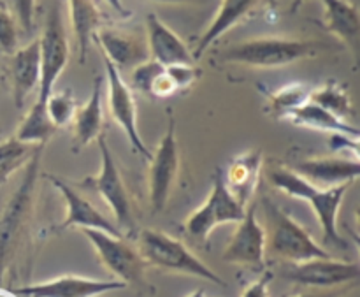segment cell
I'll return each instance as SVG.
<instances>
[{
  "label": "cell",
  "mask_w": 360,
  "mask_h": 297,
  "mask_svg": "<svg viewBox=\"0 0 360 297\" xmlns=\"http://www.w3.org/2000/svg\"><path fill=\"white\" fill-rule=\"evenodd\" d=\"M323 49H329V44L311 39L257 37L225 48L220 53V60L255 69H274L315 56Z\"/></svg>",
  "instance_id": "cell-1"
},
{
  "label": "cell",
  "mask_w": 360,
  "mask_h": 297,
  "mask_svg": "<svg viewBox=\"0 0 360 297\" xmlns=\"http://www.w3.org/2000/svg\"><path fill=\"white\" fill-rule=\"evenodd\" d=\"M139 255L148 266L171 273L188 274V277L202 278L214 285H225L224 278L218 277L210 266L197 259L181 241L174 239L165 232L146 229L139 234Z\"/></svg>",
  "instance_id": "cell-2"
},
{
  "label": "cell",
  "mask_w": 360,
  "mask_h": 297,
  "mask_svg": "<svg viewBox=\"0 0 360 297\" xmlns=\"http://www.w3.org/2000/svg\"><path fill=\"white\" fill-rule=\"evenodd\" d=\"M264 204H266L267 222H269V239H266V245H269L274 255L288 260L290 264L330 257V253L316 245L306 229L299 225L290 215L280 210L269 199H266Z\"/></svg>",
  "instance_id": "cell-3"
},
{
  "label": "cell",
  "mask_w": 360,
  "mask_h": 297,
  "mask_svg": "<svg viewBox=\"0 0 360 297\" xmlns=\"http://www.w3.org/2000/svg\"><path fill=\"white\" fill-rule=\"evenodd\" d=\"M41 46V81H39L37 101L46 102L55 84L69 63V39H67L65 21L58 0L49 6L46 14L44 30L39 37Z\"/></svg>",
  "instance_id": "cell-4"
},
{
  "label": "cell",
  "mask_w": 360,
  "mask_h": 297,
  "mask_svg": "<svg viewBox=\"0 0 360 297\" xmlns=\"http://www.w3.org/2000/svg\"><path fill=\"white\" fill-rule=\"evenodd\" d=\"M245 213L246 208L241 206L239 201L232 196L225 185L224 175L220 169H217L210 197L186 218L185 229L192 238L204 241L218 225L241 222Z\"/></svg>",
  "instance_id": "cell-5"
},
{
  "label": "cell",
  "mask_w": 360,
  "mask_h": 297,
  "mask_svg": "<svg viewBox=\"0 0 360 297\" xmlns=\"http://www.w3.org/2000/svg\"><path fill=\"white\" fill-rule=\"evenodd\" d=\"M179 171V148L176 139V118L169 111V123L150 158V203L155 213L167 206L169 196Z\"/></svg>",
  "instance_id": "cell-6"
},
{
  "label": "cell",
  "mask_w": 360,
  "mask_h": 297,
  "mask_svg": "<svg viewBox=\"0 0 360 297\" xmlns=\"http://www.w3.org/2000/svg\"><path fill=\"white\" fill-rule=\"evenodd\" d=\"M81 231L91 243L105 270L111 271L120 282H125L127 285L141 282L146 264L141 259L139 252L127 245L123 238L108 234L98 229H81Z\"/></svg>",
  "instance_id": "cell-7"
},
{
  "label": "cell",
  "mask_w": 360,
  "mask_h": 297,
  "mask_svg": "<svg viewBox=\"0 0 360 297\" xmlns=\"http://www.w3.org/2000/svg\"><path fill=\"white\" fill-rule=\"evenodd\" d=\"M98 150H101V171H98L97 178L91 179V185L97 190L98 196L104 199V203L111 208L112 215H115L118 229H125V231H134V218L132 210H130V199L127 194L125 183H123L120 169L116 165L115 157H112L109 144L105 141V136L102 134L97 139Z\"/></svg>",
  "instance_id": "cell-8"
},
{
  "label": "cell",
  "mask_w": 360,
  "mask_h": 297,
  "mask_svg": "<svg viewBox=\"0 0 360 297\" xmlns=\"http://www.w3.org/2000/svg\"><path fill=\"white\" fill-rule=\"evenodd\" d=\"M105 76H108V102L109 111H111L112 120L123 129V132L129 137L134 150L144 158H151V151L144 144L141 137L139 129H137V108L136 99H134L132 90L125 80L122 77V70L116 69L111 62L104 56Z\"/></svg>",
  "instance_id": "cell-9"
},
{
  "label": "cell",
  "mask_w": 360,
  "mask_h": 297,
  "mask_svg": "<svg viewBox=\"0 0 360 297\" xmlns=\"http://www.w3.org/2000/svg\"><path fill=\"white\" fill-rule=\"evenodd\" d=\"M44 144H39L34 151H32V158L27 165L23 179H21L20 187L11 197L9 204H7L6 211H4L2 218H0V266L6 257L7 250H9L11 241L16 236L18 229H20L21 222H23L25 213H27L28 206H30L32 194H34L35 179H37L39 168H41V157Z\"/></svg>",
  "instance_id": "cell-10"
},
{
  "label": "cell",
  "mask_w": 360,
  "mask_h": 297,
  "mask_svg": "<svg viewBox=\"0 0 360 297\" xmlns=\"http://www.w3.org/2000/svg\"><path fill=\"white\" fill-rule=\"evenodd\" d=\"M359 274L357 263H345L327 257V259H311L306 263L292 264L283 277L306 287H338V285L357 282Z\"/></svg>",
  "instance_id": "cell-11"
},
{
  "label": "cell",
  "mask_w": 360,
  "mask_h": 297,
  "mask_svg": "<svg viewBox=\"0 0 360 297\" xmlns=\"http://www.w3.org/2000/svg\"><path fill=\"white\" fill-rule=\"evenodd\" d=\"M239 227L224 250L221 259L229 264L262 267L266 257V231L257 220L255 208L246 210L245 217L238 222Z\"/></svg>",
  "instance_id": "cell-12"
},
{
  "label": "cell",
  "mask_w": 360,
  "mask_h": 297,
  "mask_svg": "<svg viewBox=\"0 0 360 297\" xmlns=\"http://www.w3.org/2000/svg\"><path fill=\"white\" fill-rule=\"evenodd\" d=\"M125 287V282L120 280H94V278L67 274V277H58L55 280L18 289L14 291V294L25 297H97L105 292L122 291Z\"/></svg>",
  "instance_id": "cell-13"
},
{
  "label": "cell",
  "mask_w": 360,
  "mask_h": 297,
  "mask_svg": "<svg viewBox=\"0 0 360 297\" xmlns=\"http://www.w3.org/2000/svg\"><path fill=\"white\" fill-rule=\"evenodd\" d=\"M146 44L150 58L162 65H193L195 58L186 42L155 13L146 16Z\"/></svg>",
  "instance_id": "cell-14"
},
{
  "label": "cell",
  "mask_w": 360,
  "mask_h": 297,
  "mask_svg": "<svg viewBox=\"0 0 360 297\" xmlns=\"http://www.w3.org/2000/svg\"><path fill=\"white\" fill-rule=\"evenodd\" d=\"M102 49V55L118 70L136 67L150 58L146 41L130 32L116 28H98L94 35Z\"/></svg>",
  "instance_id": "cell-15"
},
{
  "label": "cell",
  "mask_w": 360,
  "mask_h": 297,
  "mask_svg": "<svg viewBox=\"0 0 360 297\" xmlns=\"http://www.w3.org/2000/svg\"><path fill=\"white\" fill-rule=\"evenodd\" d=\"M13 99L16 108H23L32 91L39 88L41 81V46L39 39H34L23 48H16L11 53L9 62Z\"/></svg>",
  "instance_id": "cell-16"
},
{
  "label": "cell",
  "mask_w": 360,
  "mask_h": 297,
  "mask_svg": "<svg viewBox=\"0 0 360 297\" xmlns=\"http://www.w3.org/2000/svg\"><path fill=\"white\" fill-rule=\"evenodd\" d=\"M292 169L319 189H329L341 183L355 182L359 178L360 164L357 157H322L297 162Z\"/></svg>",
  "instance_id": "cell-17"
},
{
  "label": "cell",
  "mask_w": 360,
  "mask_h": 297,
  "mask_svg": "<svg viewBox=\"0 0 360 297\" xmlns=\"http://www.w3.org/2000/svg\"><path fill=\"white\" fill-rule=\"evenodd\" d=\"M49 179H51L53 185L56 187V190L62 194L63 201H65L67 204V218L63 220L62 229H98V231H104L108 232V234L122 238V231H120L112 222H109L101 211L95 210V206H91V204L88 203L81 194H77L72 187H69L65 182H62V179L55 178V176H49Z\"/></svg>",
  "instance_id": "cell-18"
},
{
  "label": "cell",
  "mask_w": 360,
  "mask_h": 297,
  "mask_svg": "<svg viewBox=\"0 0 360 297\" xmlns=\"http://www.w3.org/2000/svg\"><path fill=\"white\" fill-rule=\"evenodd\" d=\"M350 185L352 183H341V185L329 187V189H316L308 199L323 229V241L327 245L338 246V248H348L347 239L341 238L340 231H338V213H340L343 197Z\"/></svg>",
  "instance_id": "cell-19"
},
{
  "label": "cell",
  "mask_w": 360,
  "mask_h": 297,
  "mask_svg": "<svg viewBox=\"0 0 360 297\" xmlns=\"http://www.w3.org/2000/svg\"><path fill=\"white\" fill-rule=\"evenodd\" d=\"M262 165L264 158L259 150H250L246 153L238 155L229 165L224 182L241 206L246 208L248 201L255 194L260 175H262Z\"/></svg>",
  "instance_id": "cell-20"
},
{
  "label": "cell",
  "mask_w": 360,
  "mask_h": 297,
  "mask_svg": "<svg viewBox=\"0 0 360 297\" xmlns=\"http://www.w3.org/2000/svg\"><path fill=\"white\" fill-rule=\"evenodd\" d=\"M102 77L98 76L94 81L90 99L86 104L77 108L72 120V141L77 150H83L88 144L97 141L102 136L104 129V113H102Z\"/></svg>",
  "instance_id": "cell-21"
},
{
  "label": "cell",
  "mask_w": 360,
  "mask_h": 297,
  "mask_svg": "<svg viewBox=\"0 0 360 297\" xmlns=\"http://www.w3.org/2000/svg\"><path fill=\"white\" fill-rule=\"evenodd\" d=\"M257 4H259V0H221L217 14L213 16L210 27L206 28L199 44H197L193 58H199L213 42H217L221 35L227 34L236 25L241 23L255 9Z\"/></svg>",
  "instance_id": "cell-22"
},
{
  "label": "cell",
  "mask_w": 360,
  "mask_h": 297,
  "mask_svg": "<svg viewBox=\"0 0 360 297\" xmlns=\"http://www.w3.org/2000/svg\"><path fill=\"white\" fill-rule=\"evenodd\" d=\"M323 25L348 48H357L360 34L359 7L350 0H322Z\"/></svg>",
  "instance_id": "cell-23"
},
{
  "label": "cell",
  "mask_w": 360,
  "mask_h": 297,
  "mask_svg": "<svg viewBox=\"0 0 360 297\" xmlns=\"http://www.w3.org/2000/svg\"><path fill=\"white\" fill-rule=\"evenodd\" d=\"M69 14L74 37H76L79 62L84 63L91 39H94L95 32L101 28V11L94 0H69Z\"/></svg>",
  "instance_id": "cell-24"
},
{
  "label": "cell",
  "mask_w": 360,
  "mask_h": 297,
  "mask_svg": "<svg viewBox=\"0 0 360 297\" xmlns=\"http://www.w3.org/2000/svg\"><path fill=\"white\" fill-rule=\"evenodd\" d=\"M292 123L295 125L306 127V129L313 130H323V132L330 134H347V136L357 137V127L350 125L348 122H343L338 116H334L333 113H329L327 109L320 108L315 102L308 101L306 104H302L301 108L294 109L290 115L287 116Z\"/></svg>",
  "instance_id": "cell-25"
},
{
  "label": "cell",
  "mask_w": 360,
  "mask_h": 297,
  "mask_svg": "<svg viewBox=\"0 0 360 297\" xmlns=\"http://www.w3.org/2000/svg\"><path fill=\"white\" fill-rule=\"evenodd\" d=\"M56 127L53 125L51 120H49L48 113H46L44 102L35 101L34 106L30 108V111L27 113L21 123L18 125L16 130V139L21 141L25 144H46L49 141V137L56 132Z\"/></svg>",
  "instance_id": "cell-26"
},
{
  "label": "cell",
  "mask_w": 360,
  "mask_h": 297,
  "mask_svg": "<svg viewBox=\"0 0 360 297\" xmlns=\"http://www.w3.org/2000/svg\"><path fill=\"white\" fill-rule=\"evenodd\" d=\"M309 101L319 104L320 108L327 109V111L333 113L334 116H338L343 122H348V118L354 116V106H352L350 95L345 90V87L338 84L336 81H329L322 88L311 90Z\"/></svg>",
  "instance_id": "cell-27"
},
{
  "label": "cell",
  "mask_w": 360,
  "mask_h": 297,
  "mask_svg": "<svg viewBox=\"0 0 360 297\" xmlns=\"http://www.w3.org/2000/svg\"><path fill=\"white\" fill-rule=\"evenodd\" d=\"M267 178H269L271 185H273L274 189L281 190V192L294 197V199L308 201L309 196L319 189V187L313 185L309 179H306L304 176L295 172L294 169H287V168L271 169Z\"/></svg>",
  "instance_id": "cell-28"
},
{
  "label": "cell",
  "mask_w": 360,
  "mask_h": 297,
  "mask_svg": "<svg viewBox=\"0 0 360 297\" xmlns=\"http://www.w3.org/2000/svg\"><path fill=\"white\" fill-rule=\"evenodd\" d=\"M311 97V88L302 83H292L287 87L278 88L276 91L269 95L271 106L280 116L287 118L294 109L301 108L302 104L309 101Z\"/></svg>",
  "instance_id": "cell-29"
},
{
  "label": "cell",
  "mask_w": 360,
  "mask_h": 297,
  "mask_svg": "<svg viewBox=\"0 0 360 297\" xmlns=\"http://www.w3.org/2000/svg\"><path fill=\"white\" fill-rule=\"evenodd\" d=\"M44 106H46V113H48L49 120H51V123L56 127V129H62V127L70 125L77 108H79V106L76 104L74 95L67 90L51 91L49 97L46 99Z\"/></svg>",
  "instance_id": "cell-30"
},
{
  "label": "cell",
  "mask_w": 360,
  "mask_h": 297,
  "mask_svg": "<svg viewBox=\"0 0 360 297\" xmlns=\"http://www.w3.org/2000/svg\"><path fill=\"white\" fill-rule=\"evenodd\" d=\"M165 65L158 63L157 60L148 58L146 62L139 63V65L132 67V74H130V81H132V87L136 88L141 94L148 95L150 97L151 87H153L155 80L164 72Z\"/></svg>",
  "instance_id": "cell-31"
},
{
  "label": "cell",
  "mask_w": 360,
  "mask_h": 297,
  "mask_svg": "<svg viewBox=\"0 0 360 297\" xmlns=\"http://www.w3.org/2000/svg\"><path fill=\"white\" fill-rule=\"evenodd\" d=\"M28 155V144L21 143L16 137L0 144V172L7 175L16 169Z\"/></svg>",
  "instance_id": "cell-32"
},
{
  "label": "cell",
  "mask_w": 360,
  "mask_h": 297,
  "mask_svg": "<svg viewBox=\"0 0 360 297\" xmlns=\"http://www.w3.org/2000/svg\"><path fill=\"white\" fill-rule=\"evenodd\" d=\"M18 48V27L16 20L4 4H0V49L13 53Z\"/></svg>",
  "instance_id": "cell-33"
},
{
  "label": "cell",
  "mask_w": 360,
  "mask_h": 297,
  "mask_svg": "<svg viewBox=\"0 0 360 297\" xmlns=\"http://www.w3.org/2000/svg\"><path fill=\"white\" fill-rule=\"evenodd\" d=\"M165 69H167L171 80L174 81L178 91L192 87L200 76V70L195 65H185V63H181V65H167Z\"/></svg>",
  "instance_id": "cell-34"
},
{
  "label": "cell",
  "mask_w": 360,
  "mask_h": 297,
  "mask_svg": "<svg viewBox=\"0 0 360 297\" xmlns=\"http://www.w3.org/2000/svg\"><path fill=\"white\" fill-rule=\"evenodd\" d=\"M13 4L18 23L21 25L25 32H32V28H34L35 0H13Z\"/></svg>",
  "instance_id": "cell-35"
},
{
  "label": "cell",
  "mask_w": 360,
  "mask_h": 297,
  "mask_svg": "<svg viewBox=\"0 0 360 297\" xmlns=\"http://www.w3.org/2000/svg\"><path fill=\"white\" fill-rule=\"evenodd\" d=\"M273 280V274L266 273L264 277H260L259 280L250 284L245 289L241 297H269V284Z\"/></svg>",
  "instance_id": "cell-36"
},
{
  "label": "cell",
  "mask_w": 360,
  "mask_h": 297,
  "mask_svg": "<svg viewBox=\"0 0 360 297\" xmlns=\"http://www.w3.org/2000/svg\"><path fill=\"white\" fill-rule=\"evenodd\" d=\"M150 2H157V4H197V6H202V4L211 2V0H150Z\"/></svg>",
  "instance_id": "cell-37"
},
{
  "label": "cell",
  "mask_w": 360,
  "mask_h": 297,
  "mask_svg": "<svg viewBox=\"0 0 360 297\" xmlns=\"http://www.w3.org/2000/svg\"><path fill=\"white\" fill-rule=\"evenodd\" d=\"M104 2L109 4V6H111L112 9L116 11V13H120V14H129V11H127V7L123 6L122 0H104Z\"/></svg>",
  "instance_id": "cell-38"
},
{
  "label": "cell",
  "mask_w": 360,
  "mask_h": 297,
  "mask_svg": "<svg viewBox=\"0 0 360 297\" xmlns=\"http://www.w3.org/2000/svg\"><path fill=\"white\" fill-rule=\"evenodd\" d=\"M306 0H292L290 4V13H297L299 9H301V6L304 4Z\"/></svg>",
  "instance_id": "cell-39"
},
{
  "label": "cell",
  "mask_w": 360,
  "mask_h": 297,
  "mask_svg": "<svg viewBox=\"0 0 360 297\" xmlns=\"http://www.w3.org/2000/svg\"><path fill=\"white\" fill-rule=\"evenodd\" d=\"M340 294H333V292H329V294H309V296H295V297H338Z\"/></svg>",
  "instance_id": "cell-40"
},
{
  "label": "cell",
  "mask_w": 360,
  "mask_h": 297,
  "mask_svg": "<svg viewBox=\"0 0 360 297\" xmlns=\"http://www.w3.org/2000/svg\"><path fill=\"white\" fill-rule=\"evenodd\" d=\"M186 297H206V294H204V291L202 289H199V291H195V292H192V294H188Z\"/></svg>",
  "instance_id": "cell-41"
}]
</instances>
